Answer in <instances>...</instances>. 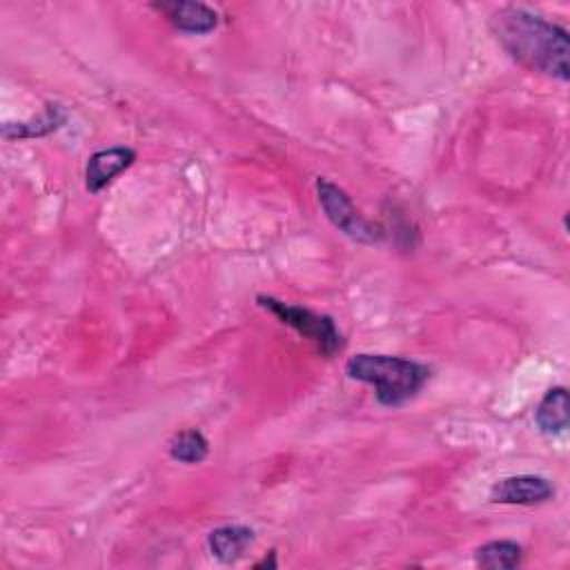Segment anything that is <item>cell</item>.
<instances>
[{"label":"cell","mask_w":570,"mask_h":570,"mask_svg":"<svg viewBox=\"0 0 570 570\" xmlns=\"http://www.w3.org/2000/svg\"><path fill=\"white\" fill-rule=\"evenodd\" d=\"M490 24L497 40L514 60L561 82L570 78V40L563 27L521 7L499 9Z\"/></svg>","instance_id":"6da1fadb"},{"label":"cell","mask_w":570,"mask_h":570,"mask_svg":"<svg viewBox=\"0 0 570 570\" xmlns=\"http://www.w3.org/2000/svg\"><path fill=\"white\" fill-rule=\"evenodd\" d=\"M345 374L374 387V399L383 407H399L414 399L430 379V367L390 354H356L345 363Z\"/></svg>","instance_id":"7a4b0ae2"},{"label":"cell","mask_w":570,"mask_h":570,"mask_svg":"<svg viewBox=\"0 0 570 570\" xmlns=\"http://www.w3.org/2000/svg\"><path fill=\"white\" fill-rule=\"evenodd\" d=\"M256 303L269 314H274L283 325L292 327L294 332L312 341L323 356H334L343 347V336L336 330L332 316H325V314L312 312L309 307L292 305L265 294L256 296Z\"/></svg>","instance_id":"3957f363"},{"label":"cell","mask_w":570,"mask_h":570,"mask_svg":"<svg viewBox=\"0 0 570 570\" xmlns=\"http://www.w3.org/2000/svg\"><path fill=\"white\" fill-rule=\"evenodd\" d=\"M316 196H318V205L325 212L327 220L347 238L358 240V243H379L383 238V229L379 225H374L372 220H367L356 209V205L352 203L347 191L343 187H338L336 183L318 176L316 178Z\"/></svg>","instance_id":"277c9868"},{"label":"cell","mask_w":570,"mask_h":570,"mask_svg":"<svg viewBox=\"0 0 570 570\" xmlns=\"http://www.w3.org/2000/svg\"><path fill=\"white\" fill-rule=\"evenodd\" d=\"M554 497V485L541 474L503 476L490 488V501L508 505H534Z\"/></svg>","instance_id":"5b68a950"},{"label":"cell","mask_w":570,"mask_h":570,"mask_svg":"<svg viewBox=\"0 0 570 570\" xmlns=\"http://www.w3.org/2000/svg\"><path fill=\"white\" fill-rule=\"evenodd\" d=\"M136 160V151L131 147L114 145L107 149H98L89 156L85 167V187L89 194L102 191L118 174L129 169Z\"/></svg>","instance_id":"8992f818"},{"label":"cell","mask_w":570,"mask_h":570,"mask_svg":"<svg viewBox=\"0 0 570 570\" xmlns=\"http://www.w3.org/2000/svg\"><path fill=\"white\" fill-rule=\"evenodd\" d=\"M154 9H158L178 31L185 33H209L218 24V13L205 4L194 0H167V2H154Z\"/></svg>","instance_id":"52a82bcc"},{"label":"cell","mask_w":570,"mask_h":570,"mask_svg":"<svg viewBox=\"0 0 570 570\" xmlns=\"http://www.w3.org/2000/svg\"><path fill=\"white\" fill-rule=\"evenodd\" d=\"M534 423L548 436H557L568 430L570 401H568V390L563 385L550 387L543 394V399L539 401V405L534 410Z\"/></svg>","instance_id":"ba28073f"},{"label":"cell","mask_w":570,"mask_h":570,"mask_svg":"<svg viewBox=\"0 0 570 570\" xmlns=\"http://www.w3.org/2000/svg\"><path fill=\"white\" fill-rule=\"evenodd\" d=\"M254 530L247 525H220L209 532L207 546L209 552L223 561V563H234L238 561L247 548L254 543Z\"/></svg>","instance_id":"9c48e42d"},{"label":"cell","mask_w":570,"mask_h":570,"mask_svg":"<svg viewBox=\"0 0 570 570\" xmlns=\"http://www.w3.org/2000/svg\"><path fill=\"white\" fill-rule=\"evenodd\" d=\"M65 109L60 105H47L36 118L22 120V122H4L2 125V138L16 140V138H38L56 131L65 122Z\"/></svg>","instance_id":"30bf717a"},{"label":"cell","mask_w":570,"mask_h":570,"mask_svg":"<svg viewBox=\"0 0 570 570\" xmlns=\"http://www.w3.org/2000/svg\"><path fill=\"white\" fill-rule=\"evenodd\" d=\"M523 548L512 539H494L474 550L476 566L485 570H512L521 566Z\"/></svg>","instance_id":"8fae6325"},{"label":"cell","mask_w":570,"mask_h":570,"mask_svg":"<svg viewBox=\"0 0 570 570\" xmlns=\"http://www.w3.org/2000/svg\"><path fill=\"white\" fill-rule=\"evenodd\" d=\"M209 454V443L200 430H183L169 441V456L185 465H196Z\"/></svg>","instance_id":"7c38bea8"},{"label":"cell","mask_w":570,"mask_h":570,"mask_svg":"<svg viewBox=\"0 0 570 570\" xmlns=\"http://www.w3.org/2000/svg\"><path fill=\"white\" fill-rule=\"evenodd\" d=\"M263 566H267V568H276V552H269V559L265 557L261 563H256L254 568H263Z\"/></svg>","instance_id":"4fadbf2b"}]
</instances>
